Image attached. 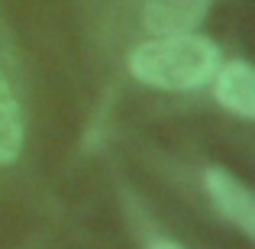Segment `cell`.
Masks as SVG:
<instances>
[{"label": "cell", "instance_id": "cell-1", "mask_svg": "<svg viewBox=\"0 0 255 249\" xmlns=\"http://www.w3.org/2000/svg\"><path fill=\"white\" fill-rule=\"evenodd\" d=\"M217 45L204 36H155L136 45L129 55V71L142 84L158 91H194L217 75Z\"/></svg>", "mask_w": 255, "mask_h": 249}, {"label": "cell", "instance_id": "cell-2", "mask_svg": "<svg viewBox=\"0 0 255 249\" xmlns=\"http://www.w3.org/2000/svg\"><path fill=\"white\" fill-rule=\"evenodd\" d=\"M204 188H207V198L213 201V207L230 224H236L246 237H255V204H252V194L246 191L243 181L233 178L226 168L213 165L204 172Z\"/></svg>", "mask_w": 255, "mask_h": 249}, {"label": "cell", "instance_id": "cell-3", "mask_svg": "<svg viewBox=\"0 0 255 249\" xmlns=\"http://www.w3.org/2000/svg\"><path fill=\"white\" fill-rule=\"evenodd\" d=\"M210 0H145L142 26L152 36H181L194 32L207 16Z\"/></svg>", "mask_w": 255, "mask_h": 249}, {"label": "cell", "instance_id": "cell-4", "mask_svg": "<svg viewBox=\"0 0 255 249\" xmlns=\"http://www.w3.org/2000/svg\"><path fill=\"white\" fill-rule=\"evenodd\" d=\"M213 97L223 110L236 113L239 120L255 117V75L243 58H233L217 71L213 81Z\"/></svg>", "mask_w": 255, "mask_h": 249}, {"label": "cell", "instance_id": "cell-5", "mask_svg": "<svg viewBox=\"0 0 255 249\" xmlns=\"http://www.w3.org/2000/svg\"><path fill=\"white\" fill-rule=\"evenodd\" d=\"M23 152V113L16 94L0 71V165H13Z\"/></svg>", "mask_w": 255, "mask_h": 249}, {"label": "cell", "instance_id": "cell-6", "mask_svg": "<svg viewBox=\"0 0 255 249\" xmlns=\"http://www.w3.org/2000/svg\"><path fill=\"white\" fill-rule=\"evenodd\" d=\"M149 249H181L178 243H171V240H155V243H152Z\"/></svg>", "mask_w": 255, "mask_h": 249}]
</instances>
